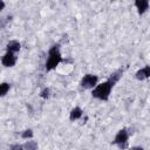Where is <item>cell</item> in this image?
I'll return each instance as SVG.
<instances>
[{
  "label": "cell",
  "instance_id": "cell-3",
  "mask_svg": "<svg viewBox=\"0 0 150 150\" xmlns=\"http://www.w3.org/2000/svg\"><path fill=\"white\" fill-rule=\"evenodd\" d=\"M128 138H129V134H128L127 129L123 128V129L118 130V132L116 134V136L112 141V144H117L122 149L128 148Z\"/></svg>",
  "mask_w": 150,
  "mask_h": 150
},
{
  "label": "cell",
  "instance_id": "cell-9",
  "mask_svg": "<svg viewBox=\"0 0 150 150\" xmlns=\"http://www.w3.org/2000/svg\"><path fill=\"white\" fill-rule=\"evenodd\" d=\"M20 48H21V45H20V42L16 41V40H12V41H9V42L7 43V46H6L7 52H13V53L19 52Z\"/></svg>",
  "mask_w": 150,
  "mask_h": 150
},
{
  "label": "cell",
  "instance_id": "cell-10",
  "mask_svg": "<svg viewBox=\"0 0 150 150\" xmlns=\"http://www.w3.org/2000/svg\"><path fill=\"white\" fill-rule=\"evenodd\" d=\"M9 88H11V86L8 84V83H6V82H4V83H1V90H0V95L1 96H5L8 91H9Z\"/></svg>",
  "mask_w": 150,
  "mask_h": 150
},
{
  "label": "cell",
  "instance_id": "cell-11",
  "mask_svg": "<svg viewBox=\"0 0 150 150\" xmlns=\"http://www.w3.org/2000/svg\"><path fill=\"white\" fill-rule=\"evenodd\" d=\"M21 137H22L23 139H28V138H32V137H33V131H32L30 129H27V130L22 131V134H21Z\"/></svg>",
  "mask_w": 150,
  "mask_h": 150
},
{
  "label": "cell",
  "instance_id": "cell-14",
  "mask_svg": "<svg viewBox=\"0 0 150 150\" xmlns=\"http://www.w3.org/2000/svg\"><path fill=\"white\" fill-rule=\"evenodd\" d=\"M5 8V2H4V0H1V9H4Z\"/></svg>",
  "mask_w": 150,
  "mask_h": 150
},
{
  "label": "cell",
  "instance_id": "cell-4",
  "mask_svg": "<svg viewBox=\"0 0 150 150\" xmlns=\"http://www.w3.org/2000/svg\"><path fill=\"white\" fill-rule=\"evenodd\" d=\"M97 81H98V77L96 75H94V74H86L82 77L80 84L84 89H91V88H95L96 87Z\"/></svg>",
  "mask_w": 150,
  "mask_h": 150
},
{
  "label": "cell",
  "instance_id": "cell-8",
  "mask_svg": "<svg viewBox=\"0 0 150 150\" xmlns=\"http://www.w3.org/2000/svg\"><path fill=\"white\" fill-rule=\"evenodd\" d=\"M82 115H83L82 109H81L80 107H75V108L71 109V111H70V114H69V120H70V121H76V120L81 118Z\"/></svg>",
  "mask_w": 150,
  "mask_h": 150
},
{
  "label": "cell",
  "instance_id": "cell-1",
  "mask_svg": "<svg viewBox=\"0 0 150 150\" xmlns=\"http://www.w3.org/2000/svg\"><path fill=\"white\" fill-rule=\"evenodd\" d=\"M121 76H122V70L120 69V70L112 73L107 81H104L100 84H96V87L93 89V93H91L93 97H95L97 100H101V101H108V98L110 96V93H111V89L118 82Z\"/></svg>",
  "mask_w": 150,
  "mask_h": 150
},
{
  "label": "cell",
  "instance_id": "cell-2",
  "mask_svg": "<svg viewBox=\"0 0 150 150\" xmlns=\"http://www.w3.org/2000/svg\"><path fill=\"white\" fill-rule=\"evenodd\" d=\"M62 61V56L60 53V45H54L49 52H48V57L46 61V70L50 71L56 68V66Z\"/></svg>",
  "mask_w": 150,
  "mask_h": 150
},
{
  "label": "cell",
  "instance_id": "cell-12",
  "mask_svg": "<svg viewBox=\"0 0 150 150\" xmlns=\"http://www.w3.org/2000/svg\"><path fill=\"white\" fill-rule=\"evenodd\" d=\"M49 94H50V89L49 88H45L41 93H40V97H42V98H48L49 97Z\"/></svg>",
  "mask_w": 150,
  "mask_h": 150
},
{
  "label": "cell",
  "instance_id": "cell-5",
  "mask_svg": "<svg viewBox=\"0 0 150 150\" xmlns=\"http://www.w3.org/2000/svg\"><path fill=\"white\" fill-rule=\"evenodd\" d=\"M1 62H2V64H4L5 67H13V66L16 63L15 53H13V52H7V53L2 56Z\"/></svg>",
  "mask_w": 150,
  "mask_h": 150
},
{
  "label": "cell",
  "instance_id": "cell-13",
  "mask_svg": "<svg viewBox=\"0 0 150 150\" xmlns=\"http://www.w3.org/2000/svg\"><path fill=\"white\" fill-rule=\"evenodd\" d=\"M23 148H25V149H36V148H38V144L34 143V142H29V143H26V144L23 145Z\"/></svg>",
  "mask_w": 150,
  "mask_h": 150
},
{
  "label": "cell",
  "instance_id": "cell-6",
  "mask_svg": "<svg viewBox=\"0 0 150 150\" xmlns=\"http://www.w3.org/2000/svg\"><path fill=\"white\" fill-rule=\"evenodd\" d=\"M135 77L137 80H139V81L150 77V66H145V67L141 68L139 70H137L136 74H135Z\"/></svg>",
  "mask_w": 150,
  "mask_h": 150
},
{
  "label": "cell",
  "instance_id": "cell-7",
  "mask_svg": "<svg viewBox=\"0 0 150 150\" xmlns=\"http://www.w3.org/2000/svg\"><path fill=\"white\" fill-rule=\"evenodd\" d=\"M135 7L138 14H144L149 8V0H135Z\"/></svg>",
  "mask_w": 150,
  "mask_h": 150
}]
</instances>
